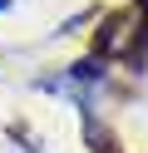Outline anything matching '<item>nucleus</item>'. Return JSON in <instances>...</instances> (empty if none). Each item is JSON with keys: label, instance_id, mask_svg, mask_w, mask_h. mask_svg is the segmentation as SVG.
Returning a JSON list of instances; mask_svg holds the SVG:
<instances>
[{"label": "nucleus", "instance_id": "obj_1", "mask_svg": "<svg viewBox=\"0 0 148 153\" xmlns=\"http://www.w3.org/2000/svg\"><path fill=\"white\" fill-rule=\"evenodd\" d=\"M0 10H10V0H0Z\"/></svg>", "mask_w": 148, "mask_h": 153}]
</instances>
